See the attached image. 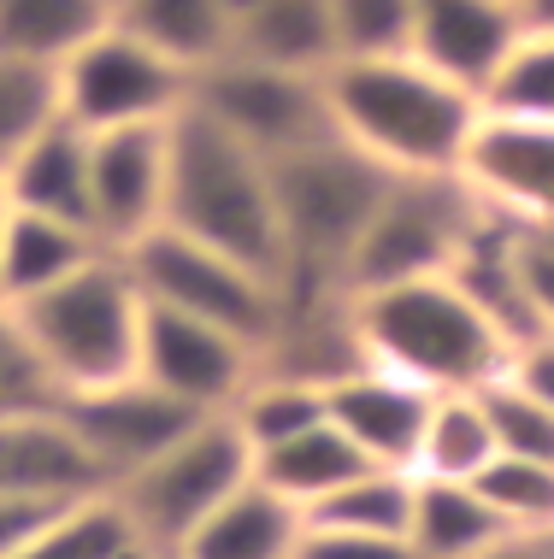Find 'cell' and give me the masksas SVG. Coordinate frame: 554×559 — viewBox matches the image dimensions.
<instances>
[{
  "label": "cell",
  "instance_id": "6da1fadb",
  "mask_svg": "<svg viewBox=\"0 0 554 559\" xmlns=\"http://www.w3.org/2000/svg\"><path fill=\"white\" fill-rule=\"evenodd\" d=\"M325 107L342 142L389 177H455L484 100L419 53H384L325 66Z\"/></svg>",
  "mask_w": 554,
  "mask_h": 559
},
{
  "label": "cell",
  "instance_id": "7a4b0ae2",
  "mask_svg": "<svg viewBox=\"0 0 554 559\" xmlns=\"http://www.w3.org/2000/svg\"><path fill=\"white\" fill-rule=\"evenodd\" d=\"M272 165L278 224H283V307H313V300H349L342 265L366 218L378 213L389 171L366 159L337 130H319L307 142L283 147L266 159Z\"/></svg>",
  "mask_w": 554,
  "mask_h": 559
},
{
  "label": "cell",
  "instance_id": "3957f363",
  "mask_svg": "<svg viewBox=\"0 0 554 559\" xmlns=\"http://www.w3.org/2000/svg\"><path fill=\"white\" fill-rule=\"evenodd\" d=\"M349 319H354V342H361L366 366L413 377L431 395H443V389H484L502 371H514V359H519V347L502 336V324L478 307L455 271L354 295Z\"/></svg>",
  "mask_w": 554,
  "mask_h": 559
},
{
  "label": "cell",
  "instance_id": "277c9868",
  "mask_svg": "<svg viewBox=\"0 0 554 559\" xmlns=\"http://www.w3.org/2000/svg\"><path fill=\"white\" fill-rule=\"evenodd\" d=\"M166 230H184L283 283V224H278L272 165H266L260 147L236 142L231 130L195 107L172 118Z\"/></svg>",
  "mask_w": 554,
  "mask_h": 559
},
{
  "label": "cell",
  "instance_id": "5b68a950",
  "mask_svg": "<svg viewBox=\"0 0 554 559\" xmlns=\"http://www.w3.org/2000/svg\"><path fill=\"white\" fill-rule=\"evenodd\" d=\"M36 359L48 366L59 401L66 395H89L137 377V354H142V319L148 300L130 277L125 253H95L83 271H71L66 283L12 300Z\"/></svg>",
  "mask_w": 554,
  "mask_h": 559
},
{
  "label": "cell",
  "instance_id": "8992f818",
  "mask_svg": "<svg viewBox=\"0 0 554 559\" xmlns=\"http://www.w3.org/2000/svg\"><path fill=\"white\" fill-rule=\"evenodd\" d=\"M248 477H254V448L243 442V430L231 425V413H213V418H201L184 442H172L160 460H148L142 472L113 483L107 495L130 519L137 542L177 554L195 536V524L213 519Z\"/></svg>",
  "mask_w": 554,
  "mask_h": 559
},
{
  "label": "cell",
  "instance_id": "52a82bcc",
  "mask_svg": "<svg viewBox=\"0 0 554 559\" xmlns=\"http://www.w3.org/2000/svg\"><path fill=\"white\" fill-rule=\"evenodd\" d=\"M125 265L148 307L207 319V324L231 330V336L254 342L260 354L283 324V289L266 271L231 260V253L207 248V241H195L184 230H166V224L148 230L137 248H125Z\"/></svg>",
  "mask_w": 554,
  "mask_h": 559
},
{
  "label": "cell",
  "instance_id": "ba28073f",
  "mask_svg": "<svg viewBox=\"0 0 554 559\" xmlns=\"http://www.w3.org/2000/svg\"><path fill=\"white\" fill-rule=\"evenodd\" d=\"M478 218H484V206L460 189V177H389L378 213L366 218L349 265H342V289L354 300L389 289V283L455 271Z\"/></svg>",
  "mask_w": 554,
  "mask_h": 559
},
{
  "label": "cell",
  "instance_id": "9c48e42d",
  "mask_svg": "<svg viewBox=\"0 0 554 559\" xmlns=\"http://www.w3.org/2000/svg\"><path fill=\"white\" fill-rule=\"evenodd\" d=\"M59 112L78 130H125V124H172L195 100V71L160 53L125 24H101L78 53L54 66Z\"/></svg>",
  "mask_w": 554,
  "mask_h": 559
},
{
  "label": "cell",
  "instance_id": "30bf717a",
  "mask_svg": "<svg viewBox=\"0 0 554 559\" xmlns=\"http://www.w3.org/2000/svg\"><path fill=\"white\" fill-rule=\"evenodd\" d=\"M189 107L224 124L236 142L260 147L266 159L331 130L325 71H290V66H266V59H243V53H224L219 66L195 71Z\"/></svg>",
  "mask_w": 554,
  "mask_h": 559
},
{
  "label": "cell",
  "instance_id": "8fae6325",
  "mask_svg": "<svg viewBox=\"0 0 554 559\" xmlns=\"http://www.w3.org/2000/svg\"><path fill=\"white\" fill-rule=\"evenodd\" d=\"M455 177L490 218L514 230H543L554 224V124L478 112Z\"/></svg>",
  "mask_w": 554,
  "mask_h": 559
},
{
  "label": "cell",
  "instance_id": "7c38bea8",
  "mask_svg": "<svg viewBox=\"0 0 554 559\" xmlns=\"http://www.w3.org/2000/svg\"><path fill=\"white\" fill-rule=\"evenodd\" d=\"M254 371H260V347L254 342L207 319H189V312L148 307L137 377L166 389L172 401L195 406V413H231L236 395L254 383Z\"/></svg>",
  "mask_w": 554,
  "mask_h": 559
},
{
  "label": "cell",
  "instance_id": "4fadbf2b",
  "mask_svg": "<svg viewBox=\"0 0 554 559\" xmlns=\"http://www.w3.org/2000/svg\"><path fill=\"white\" fill-rule=\"evenodd\" d=\"M172 124L89 130V224L101 248L125 253L166 224Z\"/></svg>",
  "mask_w": 554,
  "mask_h": 559
},
{
  "label": "cell",
  "instance_id": "5bb4252c",
  "mask_svg": "<svg viewBox=\"0 0 554 559\" xmlns=\"http://www.w3.org/2000/svg\"><path fill=\"white\" fill-rule=\"evenodd\" d=\"M59 406H66L71 430L83 436L89 460L101 465L107 489L125 483L130 472H142L148 460H160L172 442H184L201 418H213V413H195V406L172 401L148 377H125V383L89 389V395H66Z\"/></svg>",
  "mask_w": 554,
  "mask_h": 559
},
{
  "label": "cell",
  "instance_id": "9a60e30c",
  "mask_svg": "<svg viewBox=\"0 0 554 559\" xmlns=\"http://www.w3.org/2000/svg\"><path fill=\"white\" fill-rule=\"evenodd\" d=\"M325 413L361 448L366 465L413 472L419 442H425V418H431V389H419L413 377L384 366H354L337 383H325Z\"/></svg>",
  "mask_w": 554,
  "mask_h": 559
},
{
  "label": "cell",
  "instance_id": "2e32d148",
  "mask_svg": "<svg viewBox=\"0 0 554 559\" xmlns=\"http://www.w3.org/2000/svg\"><path fill=\"white\" fill-rule=\"evenodd\" d=\"M101 489H107V477L89 460L83 436L71 430L66 406H36V413L0 418V495L66 507Z\"/></svg>",
  "mask_w": 554,
  "mask_h": 559
},
{
  "label": "cell",
  "instance_id": "e0dca14e",
  "mask_svg": "<svg viewBox=\"0 0 554 559\" xmlns=\"http://www.w3.org/2000/svg\"><path fill=\"white\" fill-rule=\"evenodd\" d=\"M519 29H526V19L514 0H419L413 53L484 100V83L496 78Z\"/></svg>",
  "mask_w": 554,
  "mask_h": 559
},
{
  "label": "cell",
  "instance_id": "ac0fdd59",
  "mask_svg": "<svg viewBox=\"0 0 554 559\" xmlns=\"http://www.w3.org/2000/svg\"><path fill=\"white\" fill-rule=\"evenodd\" d=\"M302 524H307L302 507L266 489L260 477H248L213 519L195 524V536L177 548V559H295Z\"/></svg>",
  "mask_w": 554,
  "mask_h": 559
},
{
  "label": "cell",
  "instance_id": "d6986e66",
  "mask_svg": "<svg viewBox=\"0 0 554 559\" xmlns=\"http://www.w3.org/2000/svg\"><path fill=\"white\" fill-rule=\"evenodd\" d=\"M0 177H7L12 206L48 213V218H71V224H83V230H95V224H89V130H78L71 118H54Z\"/></svg>",
  "mask_w": 554,
  "mask_h": 559
},
{
  "label": "cell",
  "instance_id": "ffe728a7",
  "mask_svg": "<svg viewBox=\"0 0 554 559\" xmlns=\"http://www.w3.org/2000/svg\"><path fill=\"white\" fill-rule=\"evenodd\" d=\"M95 253H107L95 230H83V224H71V218H48V213L12 206L7 236H0V300L12 307V300L54 289L71 271H83Z\"/></svg>",
  "mask_w": 554,
  "mask_h": 559
},
{
  "label": "cell",
  "instance_id": "44dd1931",
  "mask_svg": "<svg viewBox=\"0 0 554 559\" xmlns=\"http://www.w3.org/2000/svg\"><path fill=\"white\" fill-rule=\"evenodd\" d=\"M231 53L290 71H325L331 12L325 0H231Z\"/></svg>",
  "mask_w": 554,
  "mask_h": 559
},
{
  "label": "cell",
  "instance_id": "7402d4cb",
  "mask_svg": "<svg viewBox=\"0 0 554 559\" xmlns=\"http://www.w3.org/2000/svg\"><path fill=\"white\" fill-rule=\"evenodd\" d=\"M354 472H366V460H361V448L331 425V413L313 418L307 430H295V436H283V442L254 453V477H260L266 489H278L283 501H295L302 512L319 507L331 489H342Z\"/></svg>",
  "mask_w": 554,
  "mask_h": 559
},
{
  "label": "cell",
  "instance_id": "603a6c76",
  "mask_svg": "<svg viewBox=\"0 0 554 559\" xmlns=\"http://www.w3.org/2000/svg\"><path fill=\"white\" fill-rule=\"evenodd\" d=\"M514 536L496 519V507L478 495V483H448V477H419L413 495V524L408 542L419 559H467L490 542Z\"/></svg>",
  "mask_w": 554,
  "mask_h": 559
},
{
  "label": "cell",
  "instance_id": "cb8c5ba5",
  "mask_svg": "<svg viewBox=\"0 0 554 559\" xmlns=\"http://www.w3.org/2000/svg\"><path fill=\"white\" fill-rule=\"evenodd\" d=\"M113 19L189 71L231 53V0H113Z\"/></svg>",
  "mask_w": 554,
  "mask_h": 559
},
{
  "label": "cell",
  "instance_id": "d4e9b609",
  "mask_svg": "<svg viewBox=\"0 0 554 559\" xmlns=\"http://www.w3.org/2000/svg\"><path fill=\"white\" fill-rule=\"evenodd\" d=\"M496 453L502 448H496V430H490V413H484L478 389H443V395H431V418H425V442H419L413 477L472 483Z\"/></svg>",
  "mask_w": 554,
  "mask_h": 559
},
{
  "label": "cell",
  "instance_id": "484cf974",
  "mask_svg": "<svg viewBox=\"0 0 554 559\" xmlns=\"http://www.w3.org/2000/svg\"><path fill=\"white\" fill-rule=\"evenodd\" d=\"M101 24H113V0H0V53L59 66Z\"/></svg>",
  "mask_w": 554,
  "mask_h": 559
},
{
  "label": "cell",
  "instance_id": "4316f807",
  "mask_svg": "<svg viewBox=\"0 0 554 559\" xmlns=\"http://www.w3.org/2000/svg\"><path fill=\"white\" fill-rule=\"evenodd\" d=\"M413 472H389V465H366L342 489H331L319 507H307V524H337V531H372V536H408L413 524Z\"/></svg>",
  "mask_w": 554,
  "mask_h": 559
},
{
  "label": "cell",
  "instance_id": "83f0119b",
  "mask_svg": "<svg viewBox=\"0 0 554 559\" xmlns=\"http://www.w3.org/2000/svg\"><path fill=\"white\" fill-rule=\"evenodd\" d=\"M313 418H325V383H307V377H290L272 366L254 371V383L231 406V425L243 430V442L254 453L283 442V436H295V430H307Z\"/></svg>",
  "mask_w": 554,
  "mask_h": 559
},
{
  "label": "cell",
  "instance_id": "f1b7e54d",
  "mask_svg": "<svg viewBox=\"0 0 554 559\" xmlns=\"http://www.w3.org/2000/svg\"><path fill=\"white\" fill-rule=\"evenodd\" d=\"M130 542H137L130 519L118 512L113 495L101 489V495H83V501L59 507L12 559H118Z\"/></svg>",
  "mask_w": 554,
  "mask_h": 559
},
{
  "label": "cell",
  "instance_id": "f546056e",
  "mask_svg": "<svg viewBox=\"0 0 554 559\" xmlns=\"http://www.w3.org/2000/svg\"><path fill=\"white\" fill-rule=\"evenodd\" d=\"M484 112L507 118H543L554 124V29H519L496 78L484 83Z\"/></svg>",
  "mask_w": 554,
  "mask_h": 559
},
{
  "label": "cell",
  "instance_id": "4dcf8cb0",
  "mask_svg": "<svg viewBox=\"0 0 554 559\" xmlns=\"http://www.w3.org/2000/svg\"><path fill=\"white\" fill-rule=\"evenodd\" d=\"M59 112V78L54 66H36V59H12L0 53V171L36 142L42 130L54 124Z\"/></svg>",
  "mask_w": 554,
  "mask_h": 559
},
{
  "label": "cell",
  "instance_id": "1f68e13d",
  "mask_svg": "<svg viewBox=\"0 0 554 559\" xmlns=\"http://www.w3.org/2000/svg\"><path fill=\"white\" fill-rule=\"evenodd\" d=\"M472 483H478V495L496 507V519L507 531H554V460L496 453Z\"/></svg>",
  "mask_w": 554,
  "mask_h": 559
},
{
  "label": "cell",
  "instance_id": "d6a6232c",
  "mask_svg": "<svg viewBox=\"0 0 554 559\" xmlns=\"http://www.w3.org/2000/svg\"><path fill=\"white\" fill-rule=\"evenodd\" d=\"M331 12V66L337 59L413 53L419 0H325Z\"/></svg>",
  "mask_w": 554,
  "mask_h": 559
},
{
  "label": "cell",
  "instance_id": "836d02e7",
  "mask_svg": "<svg viewBox=\"0 0 554 559\" xmlns=\"http://www.w3.org/2000/svg\"><path fill=\"white\" fill-rule=\"evenodd\" d=\"M490 413V430H496L502 453H526V460H554V406L537 395L519 371H502L496 383L478 389Z\"/></svg>",
  "mask_w": 554,
  "mask_h": 559
},
{
  "label": "cell",
  "instance_id": "e575fe53",
  "mask_svg": "<svg viewBox=\"0 0 554 559\" xmlns=\"http://www.w3.org/2000/svg\"><path fill=\"white\" fill-rule=\"evenodd\" d=\"M36 406H59V389H54L48 366L36 359V347H30L19 312L0 300V418L36 413Z\"/></svg>",
  "mask_w": 554,
  "mask_h": 559
},
{
  "label": "cell",
  "instance_id": "d590c367",
  "mask_svg": "<svg viewBox=\"0 0 554 559\" xmlns=\"http://www.w3.org/2000/svg\"><path fill=\"white\" fill-rule=\"evenodd\" d=\"M295 559H419L408 536H372V531H337V524H302Z\"/></svg>",
  "mask_w": 554,
  "mask_h": 559
},
{
  "label": "cell",
  "instance_id": "8d00e7d4",
  "mask_svg": "<svg viewBox=\"0 0 554 559\" xmlns=\"http://www.w3.org/2000/svg\"><path fill=\"white\" fill-rule=\"evenodd\" d=\"M514 253H519L526 295L537 307V324H543V336H554V224H543V230H514Z\"/></svg>",
  "mask_w": 554,
  "mask_h": 559
},
{
  "label": "cell",
  "instance_id": "74e56055",
  "mask_svg": "<svg viewBox=\"0 0 554 559\" xmlns=\"http://www.w3.org/2000/svg\"><path fill=\"white\" fill-rule=\"evenodd\" d=\"M66 507H71V501H66ZM54 512H59L54 501H12V495H0V559L19 554L24 542L54 519Z\"/></svg>",
  "mask_w": 554,
  "mask_h": 559
},
{
  "label": "cell",
  "instance_id": "f35d334b",
  "mask_svg": "<svg viewBox=\"0 0 554 559\" xmlns=\"http://www.w3.org/2000/svg\"><path fill=\"white\" fill-rule=\"evenodd\" d=\"M467 559H554V531H514L490 548H478Z\"/></svg>",
  "mask_w": 554,
  "mask_h": 559
},
{
  "label": "cell",
  "instance_id": "ab89813d",
  "mask_svg": "<svg viewBox=\"0 0 554 559\" xmlns=\"http://www.w3.org/2000/svg\"><path fill=\"white\" fill-rule=\"evenodd\" d=\"M514 371L526 377L537 395H543V401L554 406V336H537V342L526 347V354L514 359Z\"/></svg>",
  "mask_w": 554,
  "mask_h": 559
},
{
  "label": "cell",
  "instance_id": "60d3db41",
  "mask_svg": "<svg viewBox=\"0 0 554 559\" xmlns=\"http://www.w3.org/2000/svg\"><path fill=\"white\" fill-rule=\"evenodd\" d=\"M514 7L531 29H554V0H514Z\"/></svg>",
  "mask_w": 554,
  "mask_h": 559
},
{
  "label": "cell",
  "instance_id": "b9f144b4",
  "mask_svg": "<svg viewBox=\"0 0 554 559\" xmlns=\"http://www.w3.org/2000/svg\"><path fill=\"white\" fill-rule=\"evenodd\" d=\"M118 559H177V554H166V548H148V542H130V548L118 554Z\"/></svg>",
  "mask_w": 554,
  "mask_h": 559
},
{
  "label": "cell",
  "instance_id": "7bdbcfd3",
  "mask_svg": "<svg viewBox=\"0 0 554 559\" xmlns=\"http://www.w3.org/2000/svg\"><path fill=\"white\" fill-rule=\"evenodd\" d=\"M7 218H12V194H7V177H0V236H7Z\"/></svg>",
  "mask_w": 554,
  "mask_h": 559
}]
</instances>
